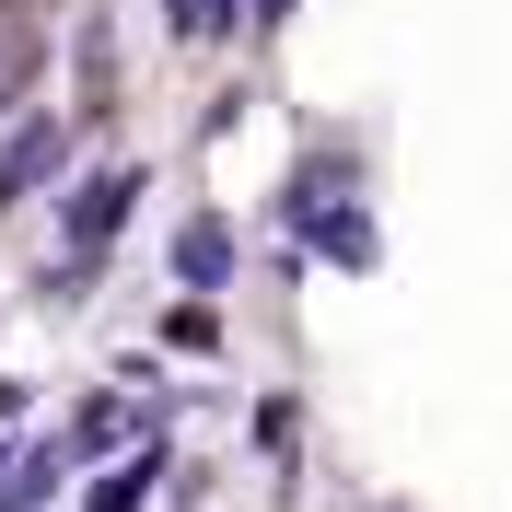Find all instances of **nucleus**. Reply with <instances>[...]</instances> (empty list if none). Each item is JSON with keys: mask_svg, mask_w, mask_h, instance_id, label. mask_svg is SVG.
Listing matches in <instances>:
<instances>
[{"mask_svg": "<svg viewBox=\"0 0 512 512\" xmlns=\"http://www.w3.org/2000/svg\"><path fill=\"white\" fill-rule=\"evenodd\" d=\"M140 187H152V163H140V152H117V163H70V175H59V245H70V256H117V233H128V210H140Z\"/></svg>", "mask_w": 512, "mask_h": 512, "instance_id": "nucleus-1", "label": "nucleus"}, {"mask_svg": "<svg viewBox=\"0 0 512 512\" xmlns=\"http://www.w3.org/2000/svg\"><path fill=\"white\" fill-rule=\"evenodd\" d=\"M70 163H82V128H70L59 105H24V117L0 128V210H12V198H35V187H59Z\"/></svg>", "mask_w": 512, "mask_h": 512, "instance_id": "nucleus-2", "label": "nucleus"}, {"mask_svg": "<svg viewBox=\"0 0 512 512\" xmlns=\"http://www.w3.org/2000/svg\"><path fill=\"white\" fill-rule=\"evenodd\" d=\"M175 280H187V303H210V291H233V268H245V233H233V210H210V198H198L187 222H175Z\"/></svg>", "mask_w": 512, "mask_h": 512, "instance_id": "nucleus-3", "label": "nucleus"}, {"mask_svg": "<svg viewBox=\"0 0 512 512\" xmlns=\"http://www.w3.org/2000/svg\"><path fill=\"white\" fill-rule=\"evenodd\" d=\"M280 245H291V256H326V268H350V280H361V268H384V222H373V198H338V210H315V222L280 233Z\"/></svg>", "mask_w": 512, "mask_h": 512, "instance_id": "nucleus-4", "label": "nucleus"}, {"mask_svg": "<svg viewBox=\"0 0 512 512\" xmlns=\"http://www.w3.org/2000/svg\"><path fill=\"white\" fill-rule=\"evenodd\" d=\"M47 82V0H0V128L35 105Z\"/></svg>", "mask_w": 512, "mask_h": 512, "instance_id": "nucleus-5", "label": "nucleus"}, {"mask_svg": "<svg viewBox=\"0 0 512 512\" xmlns=\"http://www.w3.org/2000/svg\"><path fill=\"white\" fill-rule=\"evenodd\" d=\"M70 489V443H0V512H47Z\"/></svg>", "mask_w": 512, "mask_h": 512, "instance_id": "nucleus-6", "label": "nucleus"}, {"mask_svg": "<svg viewBox=\"0 0 512 512\" xmlns=\"http://www.w3.org/2000/svg\"><path fill=\"white\" fill-rule=\"evenodd\" d=\"M152 12H163V35H175L187 59H210V47L245 35V0H152Z\"/></svg>", "mask_w": 512, "mask_h": 512, "instance_id": "nucleus-7", "label": "nucleus"}, {"mask_svg": "<svg viewBox=\"0 0 512 512\" xmlns=\"http://www.w3.org/2000/svg\"><path fill=\"white\" fill-rule=\"evenodd\" d=\"M163 478H175V454H163V443H140L128 466H105V478L82 489V512H140V501H152Z\"/></svg>", "mask_w": 512, "mask_h": 512, "instance_id": "nucleus-8", "label": "nucleus"}, {"mask_svg": "<svg viewBox=\"0 0 512 512\" xmlns=\"http://www.w3.org/2000/svg\"><path fill=\"white\" fill-rule=\"evenodd\" d=\"M140 431H152V408H140V396H94V408L70 419V466H82V454H117V443H140Z\"/></svg>", "mask_w": 512, "mask_h": 512, "instance_id": "nucleus-9", "label": "nucleus"}, {"mask_svg": "<svg viewBox=\"0 0 512 512\" xmlns=\"http://www.w3.org/2000/svg\"><path fill=\"white\" fill-rule=\"evenodd\" d=\"M175 361H222V303H163V326H152Z\"/></svg>", "mask_w": 512, "mask_h": 512, "instance_id": "nucleus-10", "label": "nucleus"}, {"mask_svg": "<svg viewBox=\"0 0 512 512\" xmlns=\"http://www.w3.org/2000/svg\"><path fill=\"white\" fill-rule=\"evenodd\" d=\"M245 431H256V454H268V466H291V454H303V396H256Z\"/></svg>", "mask_w": 512, "mask_h": 512, "instance_id": "nucleus-11", "label": "nucleus"}, {"mask_svg": "<svg viewBox=\"0 0 512 512\" xmlns=\"http://www.w3.org/2000/svg\"><path fill=\"white\" fill-rule=\"evenodd\" d=\"M94 280H105V256H70V245H59V256H47V280H35V303H47V315H70Z\"/></svg>", "mask_w": 512, "mask_h": 512, "instance_id": "nucleus-12", "label": "nucleus"}, {"mask_svg": "<svg viewBox=\"0 0 512 512\" xmlns=\"http://www.w3.org/2000/svg\"><path fill=\"white\" fill-rule=\"evenodd\" d=\"M291 12L303 0H245V35H291Z\"/></svg>", "mask_w": 512, "mask_h": 512, "instance_id": "nucleus-13", "label": "nucleus"}, {"mask_svg": "<svg viewBox=\"0 0 512 512\" xmlns=\"http://www.w3.org/2000/svg\"><path fill=\"white\" fill-rule=\"evenodd\" d=\"M24 408H35V396H24V373H0V431H24Z\"/></svg>", "mask_w": 512, "mask_h": 512, "instance_id": "nucleus-14", "label": "nucleus"}]
</instances>
